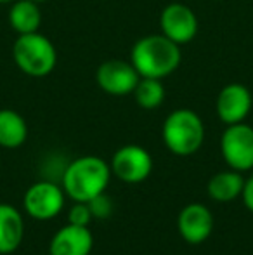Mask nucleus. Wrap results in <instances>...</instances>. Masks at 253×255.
<instances>
[{
    "label": "nucleus",
    "instance_id": "obj_7",
    "mask_svg": "<svg viewBox=\"0 0 253 255\" xmlns=\"http://www.w3.org/2000/svg\"><path fill=\"white\" fill-rule=\"evenodd\" d=\"M111 172L116 179L127 184H139L153 172V158L146 148L139 144H127L115 151L111 158Z\"/></svg>",
    "mask_w": 253,
    "mask_h": 255
},
{
    "label": "nucleus",
    "instance_id": "obj_13",
    "mask_svg": "<svg viewBox=\"0 0 253 255\" xmlns=\"http://www.w3.org/2000/svg\"><path fill=\"white\" fill-rule=\"evenodd\" d=\"M24 236V221L16 207L0 203V255H9L19 249Z\"/></svg>",
    "mask_w": 253,
    "mask_h": 255
},
{
    "label": "nucleus",
    "instance_id": "obj_15",
    "mask_svg": "<svg viewBox=\"0 0 253 255\" xmlns=\"http://www.w3.org/2000/svg\"><path fill=\"white\" fill-rule=\"evenodd\" d=\"M9 24L17 35L38 31L42 26L40 5L33 0H14L9 9Z\"/></svg>",
    "mask_w": 253,
    "mask_h": 255
},
{
    "label": "nucleus",
    "instance_id": "obj_11",
    "mask_svg": "<svg viewBox=\"0 0 253 255\" xmlns=\"http://www.w3.org/2000/svg\"><path fill=\"white\" fill-rule=\"evenodd\" d=\"M177 231L184 242L199 245L206 242L213 231V215L203 203H189L177 217Z\"/></svg>",
    "mask_w": 253,
    "mask_h": 255
},
{
    "label": "nucleus",
    "instance_id": "obj_14",
    "mask_svg": "<svg viewBox=\"0 0 253 255\" xmlns=\"http://www.w3.org/2000/svg\"><path fill=\"white\" fill-rule=\"evenodd\" d=\"M245 188V177L238 170H222L212 175L206 184V193L213 202L229 203L240 198Z\"/></svg>",
    "mask_w": 253,
    "mask_h": 255
},
{
    "label": "nucleus",
    "instance_id": "obj_21",
    "mask_svg": "<svg viewBox=\"0 0 253 255\" xmlns=\"http://www.w3.org/2000/svg\"><path fill=\"white\" fill-rule=\"evenodd\" d=\"M12 2H14V0H0V5H7V3L10 5Z\"/></svg>",
    "mask_w": 253,
    "mask_h": 255
},
{
    "label": "nucleus",
    "instance_id": "obj_12",
    "mask_svg": "<svg viewBox=\"0 0 253 255\" xmlns=\"http://www.w3.org/2000/svg\"><path fill=\"white\" fill-rule=\"evenodd\" d=\"M94 247L88 226H75L68 222L51 240L49 255H88Z\"/></svg>",
    "mask_w": 253,
    "mask_h": 255
},
{
    "label": "nucleus",
    "instance_id": "obj_20",
    "mask_svg": "<svg viewBox=\"0 0 253 255\" xmlns=\"http://www.w3.org/2000/svg\"><path fill=\"white\" fill-rule=\"evenodd\" d=\"M241 198H243L245 207L253 214V174L248 179H245V188L241 193Z\"/></svg>",
    "mask_w": 253,
    "mask_h": 255
},
{
    "label": "nucleus",
    "instance_id": "obj_18",
    "mask_svg": "<svg viewBox=\"0 0 253 255\" xmlns=\"http://www.w3.org/2000/svg\"><path fill=\"white\" fill-rule=\"evenodd\" d=\"M88 208L92 212V217L108 219L113 212V200L106 193H101L99 196H95V198H92L88 202Z\"/></svg>",
    "mask_w": 253,
    "mask_h": 255
},
{
    "label": "nucleus",
    "instance_id": "obj_2",
    "mask_svg": "<svg viewBox=\"0 0 253 255\" xmlns=\"http://www.w3.org/2000/svg\"><path fill=\"white\" fill-rule=\"evenodd\" d=\"M111 167L102 158L87 154L73 160L63 174V189L73 202L88 203L92 198L106 193L111 181Z\"/></svg>",
    "mask_w": 253,
    "mask_h": 255
},
{
    "label": "nucleus",
    "instance_id": "obj_4",
    "mask_svg": "<svg viewBox=\"0 0 253 255\" xmlns=\"http://www.w3.org/2000/svg\"><path fill=\"white\" fill-rule=\"evenodd\" d=\"M12 59L24 75L33 78L47 77L58 64L56 45L40 31L17 35L12 45Z\"/></svg>",
    "mask_w": 253,
    "mask_h": 255
},
{
    "label": "nucleus",
    "instance_id": "obj_22",
    "mask_svg": "<svg viewBox=\"0 0 253 255\" xmlns=\"http://www.w3.org/2000/svg\"><path fill=\"white\" fill-rule=\"evenodd\" d=\"M33 2H37V3H42V2H47V0H33Z\"/></svg>",
    "mask_w": 253,
    "mask_h": 255
},
{
    "label": "nucleus",
    "instance_id": "obj_3",
    "mask_svg": "<svg viewBox=\"0 0 253 255\" xmlns=\"http://www.w3.org/2000/svg\"><path fill=\"white\" fill-rule=\"evenodd\" d=\"M162 137L170 153L177 156H191L205 141V125L196 111L179 108L165 118Z\"/></svg>",
    "mask_w": 253,
    "mask_h": 255
},
{
    "label": "nucleus",
    "instance_id": "obj_5",
    "mask_svg": "<svg viewBox=\"0 0 253 255\" xmlns=\"http://www.w3.org/2000/svg\"><path fill=\"white\" fill-rule=\"evenodd\" d=\"M222 153L229 168L238 172H248L253 168V127L245 122L227 125L220 137Z\"/></svg>",
    "mask_w": 253,
    "mask_h": 255
},
{
    "label": "nucleus",
    "instance_id": "obj_19",
    "mask_svg": "<svg viewBox=\"0 0 253 255\" xmlns=\"http://www.w3.org/2000/svg\"><path fill=\"white\" fill-rule=\"evenodd\" d=\"M92 212L88 208V203L75 202L73 207L68 212V222L75 226H88L92 221Z\"/></svg>",
    "mask_w": 253,
    "mask_h": 255
},
{
    "label": "nucleus",
    "instance_id": "obj_10",
    "mask_svg": "<svg viewBox=\"0 0 253 255\" xmlns=\"http://www.w3.org/2000/svg\"><path fill=\"white\" fill-rule=\"evenodd\" d=\"M253 108V96L243 84H229L219 92L215 103L217 117L222 124L234 125L247 120Z\"/></svg>",
    "mask_w": 253,
    "mask_h": 255
},
{
    "label": "nucleus",
    "instance_id": "obj_8",
    "mask_svg": "<svg viewBox=\"0 0 253 255\" xmlns=\"http://www.w3.org/2000/svg\"><path fill=\"white\" fill-rule=\"evenodd\" d=\"M139 80L141 75L137 73L134 64L125 59H108L95 70V82L99 89L109 96L132 94Z\"/></svg>",
    "mask_w": 253,
    "mask_h": 255
},
{
    "label": "nucleus",
    "instance_id": "obj_16",
    "mask_svg": "<svg viewBox=\"0 0 253 255\" xmlns=\"http://www.w3.org/2000/svg\"><path fill=\"white\" fill-rule=\"evenodd\" d=\"M28 139V124L16 110H0V146L16 149Z\"/></svg>",
    "mask_w": 253,
    "mask_h": 255
},
{
    "label": "nucleus",
    "instance_id": "obj_1",
    "mask_svg": "<svg viewBox=\"0 0 253 255\" xmlns=\"http://www.w3.org/2000/svg\"><path fill=\"white\" fill-rule=\"evenodd\" d=\"M182 61L180 45L163 33L146 35L139 38L130 51V63L144 78L170 77Z\"/></svg>",
    "mask_w": 253,
    "mask_h": 255
},
{
    "label": "nucleus",
    "instance_id": "obj_9",
    "mask_svg": "<svg viewBox=\"0 0 253 255\" xmlns=\"http://www.w3.org/2000/svg\"><path fill=\"white\" fill-rule=\"evenodd\" d=\"M160 30L175 44H189L198 35V17L189 5L172 2L160 14Z\"/></svg>",
    "mask_w": 253,
    "mask_h": 255
},
{
    "label": "nucleus",
    "instance_id": "obj_17",
    "mask_svg": "<svg viewBox=\"0 0 253 255\" xmlns=\"http://www.w3.org/2000/svg\"><path fill=\"white\" fill-rule=\"evenodd\" d=\"M134 98L135 103L142 108V110H156L165 101V87H163L160 78H144L141 77L139 84L134 89Z\"/></svg>",
    "mask_w": 253,
    "mask_h": 255
},
{
    "label": "nucleus",
    "instance_id": "obj_6",
    "mask_svg": "<svg viewBox=\"0 0 253 255\" xmlns=\"http://www.w3.org/2000/svg\"><path fill=\"white\" fill-rule=\"evenodd\" d=\"M64 202H66V193L63 186L49 181L31 184L23 196L24 210L35 221H52L54 217H58L64 207Z\"/></svg>",
    "mask_w": 253,
    "mask_h": 255
}]
</instances>
